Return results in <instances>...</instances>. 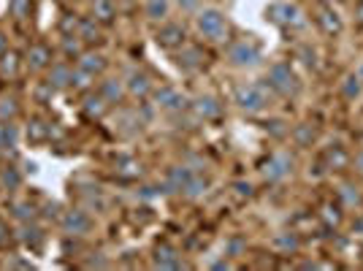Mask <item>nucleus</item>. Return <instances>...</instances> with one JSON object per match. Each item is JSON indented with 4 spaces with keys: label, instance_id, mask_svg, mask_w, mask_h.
Returning <instances> with one entry per match:
<instances>
[{
    "label": "nucleus",
    "instance_id": "dca6fc26",
    "mask_svg": "<svg viewBox=\"0 0 363 271\" xmlns=\"http://www.w3.org/2000/svg\"><path fill=\"white\" fill-rule=\"evenodd\" d=\"M193 171L196 168L187 166V163H182V166H171L166 171V179H163V187H166L168 193H184V187H187V182L193 177Z\"/></svg>",
    "mask_w": 363,
    "mask_h": 271
},
{
    "label": "nucleus",
    "instance_id": "de8ad7c7",
    "mask_svg": "<svg viewBox=\"0 0 363 271\" xmlns=\"http://www.w3.org/2000/svg\"><path fill=\"white\" fill-rule=\"evenodd\" d=\"M177 3L184 14H198V9H201V0H177Z\"/></svg>",
    "mask_w": 363,
    "mask_h": 271
},
{
    "label": "nucleus",
    "instance_id": "b1692460",
    "mask_svg": "<svg viewBox=\"0 0 363 271\" xmlns=\"http://www.w3.org/2000/svg\"><path fill=\"white\" fill-rule=\"evenodd\" d=\"M206 190H209V179H206L201 171H193V177H190V182H187V187H184L182 196L187 198V201H198V198L206 196Z\"/></svg>",
    "mask_w": 363,
    "mask_h": 271
},
{
    "label": "nucleus",
    "instance_id": "412c9836",
    "mask_svg": "<svg viewBox=\"0 0 363 271\" xmlns=\"http://www.w3.org/2000/svg\"><path fill=\"white\" fill-rule=\"evenodd\" d=\"M106 109H108V104L104 101V95L98 92H87L84 95V101H82V111H84V117L87 120H101L104 114H106Z\"/></svg>",
    "mask_w": 363,
    "mask_h": 271
},
{
    "label": "nucleus",
    "instance_id": "7ed1b4c3",
    "mask_svg": "<svg viewBox=\"0 0 363 271\" xmlns=\"http://www.w3.org/2000/svg\"><path fill=\"white\" fill-rule=\"evenodd\" d=\"M263 82H266L269 90H272L274 95H279V98H296L298 90H301V82H298L296 71L290 68V62H282V60H277L269 65Z\"/></svg>",
    "mask_w": 363,
    "mask_h": 271
},
{
    "label": "nucleus",
    "instance_id": "ea45409f",
    "mask_svg": "<svg viewBox=\"0 0 363 271\" xmlns=\"http://www.w3.org/2000/svg\"><path fill=\"white\" fill-rule=\"evenodd\" d=\"M16 244V236L11 226L6 223V220H0V250H9V247H14Z\"/></svg>",
    "mask_w": 363,
    "mask_h": 271
},
{
    "label": "nucleus",
    "instance_id": "5fc2aeb1",
    "mask_svg": "<svg viewBox=\"0 0 363 271\" xmlns=\"http://www.w3.org/2000/svg\"><path fill=\"white\" fill-rule=\"evenodd\" d=\"M212 269H230V263L228 260H217V263H212Z\"/></svg>",
    "mask_w": 363,
    "mask_h": 271
},
{
    "label": "nucleus",
    "instance_id": "7c9ffc66",
    "mask_svg": "<svg viewBox=\"0 0 363 271\" xmlns=\"http://www.w3.org/2000/svg\"><path fill=\"white\" fill-rule=\"evenodd\" d=\"M84 41L79 38V35H62V55L68 57V60H79L82 57V52H84Z\"/></svg>",
    "mask_w": 363,
    "mask_h": 271
},
{
    "label": "nucleus",
    "instance_id": "2f4dec72",
    "mask_svg": "<svg viewBox=\"0 0 363 271\" xmlns=\"http://www.w3.org/2000/svg\"><path fill=\"white\" fill-rule=\"evenodd\" d=\"M19 62H22V60H19V55L9 49V52L0 57V76H6V79H14V76L19 74Z\"/></svg>",
    "mask_w": 363,
    "mask_h": 271
},
{
    "label": "nucleus",
    "instance_id": "f8f14e48",
    "mask_svg": "<svg viewBox=\"0 0 363 271\" xmlns=\"http://www.w3.org/2000/svg\"><path fill=\"white\" fill-rule=\"evenodd\" d=\"M152 95H155V101H157V106H160L163 111H171V114H174V111H184V109H187V98H184L177 87H171V84L155 87Z\"/></svg>",
    "mask_w": 363,
    "mask_h": 271
},
{
    "label": "nucleus",
    "instance_id": "13d9d810",
    "mask_svg": "<svg viewBox=\"0 0 363 271\" xmlns=\"http://www.w3.org/2000/svg\"><path fill=\"white\" fill-rule=\"evenodd\" d=\"M358 76H361V79H363V68H361V71H358Z\"/></svg>",
    "mask_w": 363,
    "mask_h": 271
},
{
    "label": "nucleus",
    "instance_id": "cd10ccee",
    "mask_svg": "<svg viewBox=\"0 0 363 271\" xmlns=\"http://www.w3.org/2000/svg\"><path fill=\"white\" fill-rule=\"evenodd\" d=\"M274 247L279 250V253H298V247H301V239H298V233H293V231H282V233H277L274 236Z\"/></svg>",
    "mask_w": 363,
    "mask_h": 271
},
{
    "label": "nucleus",
    "instance_id": "4be33fe9",
    "mask_svg": "<svg viewBox=\"0 0 363 271\" xmlns=\"http://www.w3.org/2000/svg\"><path fill=\"white\" fill-rule=\"evenodd\" d=\"M76 35H79L84 44H98V41H101V22H95V16H82Z\"/></svg>",
    "mask_w": 363,
    "mask_h": 271
},
{
    "label": "nucleus",
    "instance_id": "f03ea898",
    "mask_svg": "<svg viewBox=\"0 0 363 271\" xmlns=\"http://www.w3.org/2000/svg\"><path fill=\"white\" fill-rule=\"evenodd\" d=\"M196 31L209 44H225L230 35V22L220 9H198Z\"/></svg>",
    "mask_w": 363,
    "mask_h": 271
},
{
    "label": "nucleus",
    "instance_id": "a878e982",
    "mask_svg": "<svg viewBox=\"0 0 363 271\" xmlns=\"http://www.w3.org/2000/svg\"><path fill=\"white\" fill-rule=\"evenodd\" d=\"M339 201H342V206H345V209H361L363 206L361 190H358L355 184H347V182L339 187Z\"/></svg>",
    "mask_w": 363,
    "mask_h": 271
},
{
    "label": "nucleus",
    "instance_id": "423d86ee",
    "mask_svg": "<svg viewBox=\"0 0 363 271\" xmlns=\"http://www.w3.org/2000/svg\"><path fill=\"white\" fill-rule=\"evenodd\" d=\"M260 174H263V179L272 182V184L285 182L290 174H293V155H290V152H274L272 157L263 163Z\"/></svg>",
    "mask_w": 363,
    "mask_h": 271
},
{
    "label": "nucleus",
    "instance_id": "aec40b11",
    "mask_svg": "<svg viewBox=\"0 0 363 271\" xmlns=\"http://www.w3.org/2000/svg\"><path fill=\"white\" fill-rule=\"evenodd\" d=\"M76 65H79V68H84L87 74L101 76L104 71H106L108 60H106V55H101V52H82V57L76 60Z\"/></svg>",
    "mask_w": 363,
    "mask_h": 271
},
{
    "label": "nucleus",
    "instance_id": "39448f33",
    "mask_svg": "<svg viewBox=\"0 0 363 271\" xmlns=\"http://www.w3.org/2000/svg\"><path fill=\"white\" fill-rule=\"evenodd\" d=\"M225 57L233 68H252L263 57V49H260L255 38H239V41H233L228 46Z\"/></svg>",
    "mask_w": 363,
    "mask_h": 271
},
{
    "label": "nucleus",
    "instance_id": "6ab92c4d",
    "mask_svg": "<svg viewBox=\"0 0 363 271\" xmlns=\"http://www.w3.org/2000/svg\"><path fill=\"white\" fill-rule=\"evenodd\" d=\"M315 19H318L320 31L325 33V35H339V33H342V28H345V25H342V16L336 14L331 6H320Z\"/></svg>",
    "mask_w": 363,
    "mask_h": 271
},
{
    "label": "nucleus",
    "instance_id": "f3484780",
    "mask_svg": "<svg viewBox=\"0 0 363 271\" xmlns=\"http://www.w3.org/2000/svg\"><path fill=\"white\" fill-rule=\"evenodd\" d=\"M101 95H104V101H106L108 106H120L122 101H125V95H128V90H125V82H122L120 76H108V79H104L101 82Z\"/></svg>",
    "mask_w": 363,
    "mask_h": 271
},
{
    "label": "nucleus",
    "instance_id": "9b49d317",
    "mask_svg": "<svg viewBox=\"0 0 363 271\" xmlns=\"http://www.w3.org/2000/svg\"><path fill=\"white\" fill-rule=\"evenodd\" d=\"M52 60H55V52H52V46L44 44V41H35V44H30V49L25 52V65L30 68L33 74L49 71Z\"/></svg>",
    "mask_w": 363,
    "mask_h": 271
},
{
    "label": "nucleus",
    "instance_id": "bb28decb",
    "mask_svg": "<svg viewBox=\"0 0 363 271\" xmlns=\"http://www.w3.org/2000/svg\"><path fill=\"white\" fill-rule=\"evenodd\" d=\"M0 187L9 190V193H16L22 187V174L16 166H3L0 168Z\"/></svg>",
    "mask_w": 363,
    "mask_h": 271
},
{
    "label": "nucleus",
    "instance_id": "a211bd4d",
    "mask_svg": "<svg viewBox=\"0 0 363 271\" xmlns=\"http://www.w3.org/2000/svg\"><path fill=\"white\" fill-rule=\"evenodd\" d=\"M16 239L22 241L25 247H30V250H41L44 247V241H46V233H44V228H38L33 220H25L22 226H19V236Z\"/></svg>",
    "mask_w": 363,
    "mask_h": 271
},
{
    "label": "nucleus",
    "instance_id": "37998d69",
    "mask_svg": "<svg viewBox=\"0 0 363 271\" xmlns=\"http://www.w3.org/2000/svg\"><path fill=\"white\" fill-rule=\"evenodd\" d=\"M323 220H325L328 226H339V223H342V209L333 206V204H325V206H323Z\"/></svg>",
    "mask_w": 363,
    "mask_h": 271
},
{
    "label": "nucleus",
    "instance_id": "2eb2a0df",
    "mask_svg": "<svg viewBox=\"0 0 363 271\" xmlns=\"http://www.w3.org/2000/svg\"><path fill=\"white\" fill-rule=\"evenodd\" d=\"M71 79H74V65L68 62H52L46 71V84L55 92L71 90Z\"/></svg>",
    "mask_w": 363,
    "mask_h": 271
},
{
    "label": "nucleus",
    "instance_id": "09e8293b",
    "mask_svg": "<svg viewBox=\"0 0 363 271\" xmlns=\"http://www.w3.org/2000/svg\"><path fill=\"white\" fill-rule=\"evenodd\" d=\"M52 95H55V90H52V87H49V84H41V87H38V92H35V98H38V104H49V101H52Z\"/></svg>",
    "mask_w": 363,
    "mask_h": 271
},
{
    "label": "nucleus",
    "instance_id": "c756f323",
    "mask_svg": "<svg viewBox=\"0 0 363 271\" xmlns=\"http://www.w3.org/2000/svg\"><path fill=\"white\" fill-rule=\"evenodd\" d=\"M19 141V131L14 122H0V152H9L11 147H16Z\"/></svg>",
    "mask_w": 363,
    "mask_h": 271
},
{
    "label": "nucleus",
    "instance_id": "ddd939ff",
    "mask_svg": "<svg viewBox=\"0 0 363 271\" xmlns=\"http://www.w3.org/2000/svg\"><path fill=\"white\" fill-rule=\"evenodd\" d=\"M190 106H193V114L203 122H214L223 117V104H220V98H214V95H209V92H203V95L193 98V104Z\"/></svg>",
    "mask_w": 363,
    "mask_h": 271
},
{
    "label": "nucleus",
    "instance_id": "9d476101",
    "mask_svg": "<svg viewBox=\"0 0 363 271\" xmlns=\"http://www.w3.org/2000/svg\"><path fill=\"white\" fill-rule=\"evenodd\" d=\"M122 82H125L128 95H133V98H147L155 90V82H152V76L144 68H130L128 74L122 76Z\"/></svg>",
    "mask_w": 363,
    "mask_h": 271
},
{
    "label": "nucleus",
    "instance_id": "a19ab883",
    "mask_svg": "<svg viewBox=\"0 0 363 271\" xmlns=\"http://www.w3.org/2000/svg\"><path fill=\"white\" fill-rule=\"evenodd\" d=\"M298 60H301L306 68H318V52L309 44H303L301 49H298Z\"/></svg>",
    "mask_w": 363,
    "mask_h": 271
},
{
    "label": "nucleus",
    "instance_id": "393cba45",
    "mask_svg": "<svg viewBox=\"0 0 363 271\" xmlns=\"http://www.w3.org/2000/svg\"><path fill=\"white\" fill-rule=\"evenodd\" d=\"M171 14V3L168 0H147L144 3V16L150 22H166Z\"/></svg>",
    "mask_w": 363,
    "mask_h": 271
},
{
    "label": "nucleus",
    "instance_id": "4c0bfd02",
    "mask_svg": "<svg viewBox=\"0 0 363 271\" xmlns=\"http://www.w3.org/2000/svg\"><path fill=\"white\" fill-rule=\"evenodd\" d=\"M28 136H30V141H35V144H38V141H46V138H49V125L35 117V120H30V125H28Z\"/></svg>",
    "mask_w": 363,
    "mask_h": 271
},
{
    "label": "nucleus",
    "instance_id": "f704fd0d",
    "mask_svg": "<svg viewBox=\"0 0 363 271\" xmlns=\"http://www.w3.org/2000/svg\"><path fill=\"white\" fill-rule=\"evenodd\" d=\"M19 101L16 98H0V122H14L19 117Z\"/></svg>",
    "mask_w": 363,
    "mask_h": 271
},
{
    "label": "nucleus",
    "instance_id": "79ce46f5",
    "mask_svg": "<svg viewBox=\"0 0 363 271\" xmlns=\"http://www.w3.org/2000/svg\"><path fill=\"white\" fill-rule=\"evenodd\" d=\"M79 19L82 16H76V14H65L60 19V33L62 35H76V31H79Z\"/></svg>",
    "mask_w": 363,
    "mask_h": 271
},
{
    "label": "nucleus",
    "instance_id": "0eeeda50",
    "mask_svg": "<svg viewBox=\"0 0 363 271\" xmlns=\"http://www.w3.org/2000/svg\"><path fill=\"white\" fill-rule=\"evenodd\" d=\"M60 228L68 239H82L92 231V220L84 209H71L60 217Z\"/></svg>",
    "mask_w": 363,
    "mask_h": 271
},
{
    "label": "nucleus",
    "instance_id": "a18cd8bd",
    "mask_svg": "<svg viewBox=\"0 0 363 271\" xmlns=\"http://www.w3.org/2000/svg\"><path fill=\"white\" fill-rule=\"evenodd\" d=\"M244 247H247V241H244L242 236H233V239H230V241H228V244H225L228 255H233V258L239 255V253H242Z\"/></svg>",
    "mask_w": 363,
    "mask_h": 271
},
{
    "label": "nucleus",
    "instance_id": "6e6552de",
    "mask_svg": "<svg viewBox=\"0 0 363 271\" xmlns=\"http://www.w3.org/2000/svg\"><path fill=\"white\" fill-rule=\"evenodd\" d=\"M203 62H206V52L196 44H184L174 52V65H177L179 71H184V74H196V71H201Z\"/></svg>",
    "mask_w": 363,
    "mask_h": 271
},
{
    "label": "nucleus",
    "instance_id": "5701e85b",
    "mask_svg": "<svg viewBox=\"0 0 363 271\" xmlns=\"http://www.w3.org/2000/svg\"><path fill=\"white\" fill-rule=\"evenodd\" d=\"M92 16H95V22H101V25H114V19H117V6H114V0H92Z\"/></svg>",
    "mask_w": 363,
    "mask_h": 271
},
{
    "label": "nucleus",
    "instance_id": "473e14b6",
    "mask_svg": "<svg viewBox=\"0 0 363 271\" xmlns=\"http://www.w3.org/2000/svg\"><path fill=\"white\" fill-rule=\"evenodd\" d=\"M363 92V79L358 74H347L345 76V82H342V95L350 98V101H355L358 95Z\"/></svg>",
    "mask_w": 363,
    "mask_h": 271
},
{
    "label": "nucleus",
    "instance_id": "8fccbe9b",
    "mask_svg": "<svg viewBox=\"0 0 363 271\" xmlns=\"http://www.w3.org/2000/svg\"><path fill=\"white\" fill-rule=\"evenodd\" d=\"M84 266H87V269H106L108 260H104V258H90Z\"/></svg>",
    "mask_w": 363,
    "mask_h": 271
},
{
    "label": "nucleus",
    "instance_id": "72a5a7b5",
    "mask_svg": "<svg viewBox=\"0 0 363 271\" xmlns=\"http://www.w3.org/2000/svg\"><path fill=\"white\" fill-rule=\"evenodd\" d=\"M315 128L312 125H298V128H293L290 131V138L296 141V147H312V141H315Z\"/></svg>",
    "mask_w": 363,
    "mask_h": 271
},
{
    "label": "nucleus",
    "instance_id": "6e6d98bb",
    "mask_svg": "<svg viewBox=\"0 0 363 271\" xmlns=\"http://www.w3.org/2000/svg\"><path fill=\"white\" fill-rule=\"evenodd\" d=\"M355 16H358V22L363 25V0L358 3V9H355Z\"/></svg>",
    "mask_w": 363,
    "mask_h": 271
},
{
    "label": "nucleus",
    "instance_id": "c85d7f7f",
    "mask_svg": "<svg viewBox=\"0 0 363 271\" xmlns=\"http://www.w3.org/2000/svg\"><path fill=\"white\" fill-rule=\"evenodd\" d=\"M30 14H33V0H11V3H9V16L14 19L16 25L28 22Z\"/></svg>",
    "mask_w": 363,
    "mask_h": 271
},
{
    "label": "nucleus",
    "instance_id": "49530a36",
    "mask_svg": "<svg viewBox=\"0 0 363 271\" xmlns=\"http://www.w3.org/2000/svg\"><path fill=\"white\" fill-rule=\"evenodd\" d=\"M44 217L46 220H60V204H57V201H46Z\"/></svg>",
    "mask_w": 363,
    "mask_h": 271
},
{
    "label": "nucleus",
    "instance_id": "e433bc0d",
    "mask_svg": "<svg viewBox=\"0 0 363 271\" xmlns=\"http://www.w3.org/2000/svg\"><path fill=\"white\" fill-rule=\"evenodd\" d=\"M92 82H95V76L87 74L84 68H79V65H74V79H71V90H90Z\"/></svg>",
    "mask_w": 363,
    "mask_h": 271
},
{
    "label": "nucleus",
    "instance_id": "603ef678",
    "mask_svg": "<svg viewBox=\"0 0 363 271\" xmlns=\"http://www.w3.org/2000/svg\"><path fill=\"white\" fill-rule=\"evenodd\" d=\"M352 166H355V171H358V174H363V150L355 152V157H352Z\"/></svg>",
    "mask_w": 363,
    "mask_h": 271
},
{
    "label": "nucleus",
    "instance_id": "c03bdc74",
    "mask_svg": "<svg viewBox=\"0 0 363 271\" xmlns=\"http://www.w3.org/2000/svg\"><path fill=\"white\" fill-rule=\"evenodd\" d=\"M117 174H120V177H128V179H133V177H138V174H141V166H138V163H133V160H125V163H120Z\"/></svg>",
    "mask_w": 363,
    "mask_h": 271
},
{
    "label": "nucleus",
    "instance_id": "1a4fd4ad",
    "mask_svg": "<svg viewBox=\"0 0 363 271\" xmlns=\"http://www.w3.org/2000/svg\"><path fill=\"white\" fill-rule=\"evenodd\" d=\"M155 44L160 46V49H168V52H177L179 46L187 44V31H184V25L179 22H163L160 25V31L155 33Z\"/></svg>",
    "mask_w": 363,
    "mask_h": 271
},
{
    "label": "nucleus",
    "instance_id": "c9c22d12",
    "mask_svg": "<svg viewBox=\"0 0 363 271\" xmlns=\"http://www.w3.org/2000/svg\"><path fill=\"white\" fill-rule=\"evenodd\" d=\"M347 152L342 150V147H328V152H325V166L333 168V171H339L342 166H347Z\"/></svg>",
    "mask_w": 363,
    "mask_h": 271
},
{
    "label": "nucleus",
    "instance_id": "4d7b16f0",
    "mask_svg": "<svg viewBox=\"0 0 363 271\" xmlns=\"http://www.w3.org/2000/svg\"><path fill=\"white\" fill-rule=\"evenodd\" d=\"M352 228H355V231H361V233H363V217H361V220H355V226H352Z\"/></svg>",
    "mask_w": 363,
    "mask_h": 271
},
{
    "label": "nucleus",
    "instance_id": "3c124183",
    "mask_svg": "<svg viewBox=\"0 0 363 271\" xmlns=\"http://www.w3.org/2000/svg\"><path fill=\"white\" fill-rule=\"evenodd\" d=\"M236 193H239V196H252V184H250V182H247V184H244V182H236Z\"/></svg>",
    "mask_w": 363,
    "mask_h": 271
},
{
    "label": "nucleus",
    "instance_id": "20e7f679",
    "mask_svg": "<svg viewBox=\"0 0 363 271\" xmlns=\"http://www.w3.org/2000/svg\"><path fill=\"white\" fill-rule=\"evenodd\" d=\"M266 22H272L282 31H298L306 25V16L303 11L296 6V3H288V0H277L266 9Z\"/></svg>",
    "mask_w": 363,
    "mask_h": 271
},
{
    "label": "nucleus",
    "instance_id": "864d4df0",
    "mask_svg": "<svg viewBox=\"0 0 363 271\" xmlns=\"http://www.w3.org/2000/svg\"><path fill=\"white\" fill-rule=\"evenodd\" d=\"M6 52H9V35L0 31V57H3Z\"/></svg>",
    "mask_w": 363,
    "mask_h": 271
},
{
    "label": "nucleus",
    "instance_id": "58836bf2",
    "mask_svg": "<svg viewBox=\"0 0 363 271\" xmlns=\"http://www.w3.org/2000/svg\"><path fill=\"white\" fill-rule=\"evenodd\" d=\"M33 206L28 204V201H14L11 204V214H14L19 223H25V220H33Z\"/></svg>",
    "mask_w": 363,
    "mask_h": 271
},
{
    "label": "nucleus",
    "instance_id": "f257e3e1",
    "mask_svg": "<svg viewBox=\"0 0 363 271\" xmlns=\"http://www.w3.org/2000/svg\"><path fill=\"white\" fill-rule=\"evenodd\" d=\"M274 92L269 90L266 82H242L233 87V104L247 114H260L272 106Z\"/></svg>",
    "mask_w": 363,
    "mask_h": 271
},
{
    "label": "nucleus",
    "instance_id": "4468645a",
    "mask_svg": "<svg viewBox=\"0 0 363 271\" xmlns=\"http://www.w3.org/2000/svg\"><path fill=\"white\" fill-rule=\"evenodd\" d=\"M152 266H155V269H187V263H184V258L179 255V250L171 247V244H157V247H155Z\"/></svg>",
    "mask_w": 363,
    "mask_h": 271
}]
</instances>
